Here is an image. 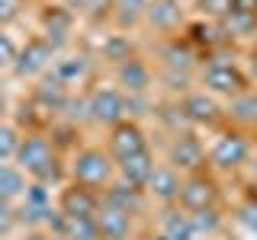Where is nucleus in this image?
Returning <instances> with one entry per match:
<instances>
[{"instance_id":"nucleus-30","label":"nucleus","mask_w":257,"mask_h":240,"mask_svg":"<svg viewBox=\"0 0 257 240\" xmlns=\"http://www.w3.org/2000/svg\"><path fill=\"white\" fill-rule=\"evenodd\" d=\"M20 132H16L13 125L0 122V164H7V160L16 157V148H20Z\"/></svg>"},{"instance_id":"nucleus-35","label":"nucleus","mask_w":257,"mask_h":240,"mask_svg":"<svg viewBox=\"0 0 257 240\" xmlns=\"http://www.w3.org/2000/svg\"><path fill=\"white\" fill-rule=\"evenodd\" d=\"M20 13H23V0H0V29H7L10 22H16Z\"/></svg>"},{"instance_id":"nucleus-19","label":"nucleus","mask_w":257,"mask_h":240,"mask_svg":"<svg viewBox=\"0 0 257 240\" xmlns=\"http://www.w3.org/2000/svg\"><path fill=\"white\" fill-rule=\"evenodd\" d=\"M87 74H90V58L87 54H68V58L52 64V77L61 80L64 86H77L80 80H87Z\"/></svg>"},{"instance_id":"nucleus-10","label":"nucleus","mask_w":257,"mask_h":240,"mask_svg":"<svg viewBox=\"0 0 257 240\" xmlns=\"http://www.w3.org/2000/svg\"><path fill=\"white\" fill-rule=\"evenodd\" d=\"M93 221H96V234H100V240H128L132 237V214L122 212V208H112L106 202H100Z\"/></svg>"},{"instance_id":"nucleus-41","label":"nucleus","mask_w":257,"mask_h":240,"mask_svg":"<svg viewBox=\"0 0 257 240\" xmlns=\"http://www.w3.org/2000/svg\"><path fill=\"white\" fill-rule=\"evenodd\" d=\"M251 170H254V180H257V157H254V164H251Z\"/></svg>"},{"instance_id":"nucleus-3","label":"nucleus","mask_w":257,"mask_h":240,"mask_svg":"<svg viewBox=\"0 0 257 240\" xmlns=\"http://www.w3.org/2000/svg\"><path fill=\"white\" fill-rule=\"evenodd\" d=\"M125 112H128V100L122 90L116 86H96V90L87 96V118L96 125H119L125 122Z\"/></svg>"},{"instance_id":"nucleus-36","label":"nucleus","mask_w":257,"mask_h":240,"mask_svg":"<svg viewBox=\"0 0 257 240\" xmlns=\"http://www.w3.org/2000/svg\"><path fill=\"white\" fill-rule=\"evenodd\" d=\"M16 228V212L10 202H0V237L10 234V230Z\"/></svg>"},{"instance_id":"nucleus-5","label":"nucleus","mask_w":257,"mask_h":240,"mask_svg":"<svg viewBox=\"0 0 257 240\" xmlns=\"http://www.w3.org/2000/svg\"><path fill=\"white\" fill-rule=\"evenodd\" d=\"M203 86L215 96H241L247 93V77L235 68V61H209L203 68Z\"/></svg>"},{"instance_id":"nucleus-17","label":"nucleus","mask_w":257,"mask_h":240,"mask_svg":"<svg viewBox=\"0 0 257 240\" xmlns=\"http://www.w3.org/2000/svg\"><path fill=\"white\" fill-rule=\"evenodd\" d=\"M52 212V192H48L45 182H29L26 192H23V208L20 214L32 224H42L45 214Z\"/></svg>"},{"instance_id":"nucleus-39","label":"nucleus","mask_w":257,"mask_h":240,"mask_svg":"<svg viewBox=\"0 0 257 240\" xmlns=\"http://www.w3.org/2000/svg\"><path fill=\"white\" fill-rule=\"evenodd\" d=\"M247 70H251V77L257 80V54H251V64H247Z\"/></svg>"},{"instance_id":"nucleus-40","label":"nucleus","mask_w":257,"mask_h":240,"mask_svg":"<svg viewBox=\"0 0 257 240\" xmlns=\"http://www.w3.org/2000/svg\"><path fill=\"white\" fill-rule=\"evenodd\" d=\"M4 112H7V96H4V90H0V122H4Z\"/></svg>"},{"instance_id":"nucleus-27","label":"nucleus","mask_w":257,"mask_h":240,"mask_svg":"<svg viewBox=\"0 0 257 240\" xmlns=\"http://www.w3.org/2000/svg\"><path fill=\"white\" fill-rule=\"evenodd\" d=\"M187 214H190V224H193V230H196V237L199 234H215L219 224H222L219 208H199V212H187Z\"/></svg>"},{"instance_id":"nucleus-11","label":"nucleus","mask_w":257,"mask_h":240,"mask_svg":"<svg viewBox=\"0 0 257 240\" xmlns=\"http://www.w3.org/2000/svg\"><path fill=\"white\" fill-rule=\"evenodd\" d=\"M145 22L155 32L174 36L183 26V6L180 0H148V10H145Z\"/></svg>"},{"instance_id":"nucleus-13","label":"nucleus","mask_w":257,"mask_h":240,"mask_svg":"<svg viewBox=\"0 0 257 240\" xmlns=\"http://www.w3.org/2000/svg\"><path fill=\"white\" fill-rule=\"evenodd\" d=\"M148 148V141H145V132L135 122H119L112 125V134H109V157L112 160H122V157H132L139 154V150Z\"/></svg>"},{"instance_id":"nucleus-26","label":"nucleus","mask_w":257,"mask_h":240,"mask_svg":"<svg viewBox=\"0 0 257 240\" xmlns=\"http://www.w3.org/2000/svg\"><path fill=\"white\" fill-rule=\"evenodd\" d=\"M68 240H100L93 218H64V234Z\"/></svg>"},{"instance_id":"nucleus-31","label":"nucleus","mask_w":257,"mask_h":240,"mask_svg":"<svg viewBox=\"0 0 257 240\" xmlns=\"http://www.w3.org/2000/svg\"><path fill=\"white\" fill-rule=\"evenodd\" d=\"M196 6H199V13H203V16L222 22L225 16L235 10V0H196Z\"/></svg>"},{"instance_id":"nucleus-24","label":"nucleus","mask_w":257,"mask_h":240,"mask_svg":"<svg viewBox=\"0 0 257 240\" xmlns=\"http://www.w3.org/2000/svg\"><path fill=\"white\" fill-rule=\"evenodd\" d=\"M222 32L228 38H244V36H257V13H241V10H231L225 20L219 22Z\"/></svg>"},{"instance_id":"nucleus-33","label":"nucleus","mask_w":257,"mask_h":240,"mask_svg":"<svg viewBox=\"0 0 257 240\" xmlns=\"http://www.w3.org/2000/svg\"><path fill=\"white\" fill-rule=\"evenodd\" d=\"M16 42H13V36L7 29H0V70H7V68H13V61H16Z\"/></svg>"},{"instance_id":"nucleus-6","label":"nucleus","mask_w":257,"mask_h":240,"mask_svg":"<svg viewBox=\"0 0 257 240\" xmlns=\"http://www.w3.org/2000/svg\"><path fill=\"white\" fill-rule=\"evenodd\" d=\"M52 64H55V48L42 36H36L16 52V61H13L10 70L16 77H39V74H48Z\"/></svg>"},{"instance_id":"nucleus-16","label":"nucleus","mask_w":257,"mask_h":240,"mask_svg":"<svg viewBox=\"0 0 257 240\" xmlns=\"http://www.w3.org/2000/svg\"><path fill=\"white\" fill-rule=\"evenodd\" d=\"M219 102L212 100V96L206 93H187L180 102V116L187 118V122H196V125H212L215 118H219Z\"/></svg>"},{"instance_id":"nucleus-2","label":"nucleus","mask_w":257,"mask_h":240,"mask_svg":"<svg viewBox=\"0 0 257 240\" xmlns=\"http://www.w3.org/2000/svg\"><path fill=\"white\" fill-rule=\"evenodd\" d=\"M71 180L84 189H100L112 182V173H116V160H112L106 150L100 148H84L77 150L74 160H71Z\"/></svg>"},{"instance_id":"nucleus-37","label":"nucleus","mask_w":257,"mask_h":240,"mask_svg":"<svg viewBox=\"0 0 257 240\" xmlns=\"http://www.w3.org/2000/svg\"><path fill=\"white\" fill-rule=\"evenodd\" d=\"M58 4L64 6V10H71V13H80V10H87L93 0H58Z\"/></svg>"},{"instance_id":"nucleus-20","label":"nucleus","mask_w":257,"mask_h":240,"mask_svg":"<svg viewBox=\"0 0 257 240\" xmlns=\"http://www.w3.org/2000/svg\"><path fill=\"white\" fill-rule=\"evenodd\" d=\"M161 240H196V230L183 208H167L161 214Z\"/></svg>"},{"instance_id":"nucleus-42","label":"nucleus","mask_w":257,"mask_h":240,"mask_svg":"<svg viewBox=\"0 0 257 240\" xmlns=\"http://www.w3.org/2000/svg\"><path fill=\"white\" fill-rule=\"evenodd\" d=\"M52 240H68V237H52Z\"/></svg>"},{"instance_id":"nucleus-43","label":"nucleus","mask_w":257,"mask_h":240,"mask_svg":"<svg viewBox=\"0 0 257 240\" xmlns=\"http://www.w3.org/2000/svg\"><path fill=\"white\" fill-rule=\"evenodd\" d=\"M254 54H257V45H254Z\"/></svg>"},{"instance_id":"nucleus-12","label":"nucleus","mask_w":257,"mask_h":240,"mask_svg":"<svg viewBox=\"0 0 257 240\" xmlns=\"http://www.w3.org/2000/svg\"><path fill=\"white\" fill-rule=\"evenodd\" d=\"M206 164V150H203V144H199L196 134H177L174 144H171V166L177 173H196L199 166Z\"/></svg>"},{"instance_id":"nucleus-32","label":"nucleus","mask_w":257,"mask_h":240,"mask_svg":"<svg viewBox=\"0 0 257 240\" xmlns=\"http://www.w3.org/2000/svg\"><path fill=\"white\" fill-rule=\"evenodd\" d=\"M164 61H167V68L171 70H187L190 64H193V52L187 45H180V42H174V45H167V52H164Z\"/></svg>"},{"instance_id":"nucleus-7","label":"nucleus","mask_w":257,"mask_h":240,"mask_svg":"<svg viewBox=\"0 0 257 240\" xmlns=\"http://www.w3.org/2000/svg\"><path fill=\"white\" fill-rule=\"evenodd\" d=\"M177 202H180L183 212L215 208V202H219V189H215V182L209 180V176L193 173L190 180H183V182H180V196H177Z\"/></svg>"},{"instance_id":"nucleus-21","label":"nucleus","mask_w":257,"mask_h":240,"mask_svg":"<svg viewBox=\"0 0 257 240\" xmlns=\"http://www.w3.org/2000/svg\"><path fill=\"white\" fill-rule=\"evenodd\" d=\"M109 192H106V198L103 202L106 205H112V208H122V212H128V214H139L142 212V205H145V192L142 189H135V186H128V182H119V186H106Z\"/></svg>"},{"instance_id":"nucleus-25","label":"nucleus","mask_w":257,"mask_h":240,"mask_svg":"<svg viewBox=\"0 0 257 240\" xmlns=\"http://www.w3.org/2000/svg\"><path fill=\"white\" fill-rule=\"evenodd\" d=\"M112 16H116V22L122 29L135 26V22L145 20V10H148V0H112Z\"/></svg>"},{"instance_id":"nucleus-29","label":"nucleus","mask_w":257,"mask_h":240,"mask_svg":"<svg viewBox=\"0 0 257 240\" xmlns=\"http://www.w3.org/2000/svg\"><path fill=\"white\" fill-rule=\"evenodd\" d=\"M231 112H235L238 122H247L254 125L257 122V93H241L231 100Z\"/></svg>"},{"instance_id":"nucleus-9","label":"nucleus","mask_w":257,"mask_h":240,"mask_svg":"<svg viewBox=\"0 0 257 240\" xmlns=\"http://www.w3.org/2000/svg\"><path fill=\"white\" fill-rule=\"evenodd\" d=\"M180 173L174 170V166H161L155 164V170H151V176L145 180L142 192L148 198H155V202H164V205H174L177 196H180Z\"/></svg>"},{"instance_id":"nucleus-38","label":"nucleus","mask_w":257,"mask_h":240,"mask_svg":"<svg viewBox=\"0 0 257 240\" xmlns=\"http://www.w3.org/2000/svg\"><path fill=\"white\" fill-rule=\"evenodd\" d=\"M23 240H52V234H45V230H29Z\"/></svg>"},{"instance_id":"nucleus-28","label":"nucleus","mask_w":257,"mask_h":240,"mask_svg":"<svg viewBox=\"0 0 257 240\" xmlns=\"http://www.w3.org/2000/svg\"><path fill=\"white\" fill-rule=\"evenodd\" d=\"M103 58L116 61V64L132 58V42H128V36H109L106 42H103Z\"/></svg>"},{"instance_id":"nucleus-8","label":"nucleus","mask_w":257,"mask_h":240,"mask_svg":"<svg viewBox=\"0 0 257 240\" xmlns=\"http://www.w3.org/2000/svg\"><path fill=\"white\" fill-rule=\"evenodd\" d=\"M71 29H74V13L64 10L61 4L42 10V38L55 48V52L71 42Z\"/></svg>"},{"instance_id":"nucleus-23","label":"nucleus","mask_w":257,"mask_h":240,"mask_svg":"<svg viewBox=\"0 0 257 240\" xmlns=\"http://www.w3.org/2000/svg\"><path fill=\"white\" fill-rule=\"evenodd\" d=\"M26 173L13 164H0V202H13V198H23L26 192Z\"/></svg>"},{"instance_id":"nucleus-18","label":"nucleus","mask_w":257,"mask_h":240,"mask_svg":"<svg viewBox=\"0 0 257 240\" xmlns=\"http://www.w3.org/2000/svg\"><path fill=\"white\" fill-rule=\"evenodd\" d=\"M116 80H119V86H125L128 93H145L151 86V70H148L145 61L128 58L122 64H116Z\"/></svg>"},{"instance_id":"nucleus-34","label":"nucleus","mask_w":257,"mask_h":240,"mask_svg":"<svg viewBox=\"0 0 257 240\" xmlns=\"http://www.w3.org/2000/svg\"><path fill=\"white\" fill-rule=\"evenodd\" d=\"M238 224L251 237H257V198H251V202H244V205L238 208Z\"/></svg>"},{"instance_id":"nucleus-4","label":"nucleus","mask_w":257,"mask_h":240,"mask_svg":"<svg viewBox=\"0 0 257 240\" xmlns=\"http://www.w3.org/2000/svg\"><path fill=\"white\" fill-rule=\"evenodd\" d=\"M247 160H251V141H247L244 132H225V134H219V141L209 148V164L222 173L238 170Z\"/></svg>"},{"instance_id":"nucleus-15","label":"nucleus","mask_w":257,"mask_h":240,"mask_svg":"<svg viewBox=\"0 0 257 240\" xmlns=\"http://www.w3.org/2000/svg\"><path fill=\"white\" fill-rule=\"evenodd\" d=\"M116 170H119V176H122V182H128V186H135V189H142L145 180H148L151 170H155V154L145 148V150H139V154H132V157L116 160Z\"/></svg>"},{"instance_id":"nucleus-14","label":"nucleus","mask_w":257,"mask_h":240,"mask_svg":"<svg viewBox=\"0 0 257 240\" xmlns=\"http://www.w3.org/2000/svg\"><path fill=\"white\" fill-rule=\"evenodd\" d=\"M96 208H100V198L93 196V189H84V186H68L58 198V212L64 218H93Z\"/></svg>"},{"instance_id":"nucleus-22","label":"nucleus","mask_w":257,"mask_h":240,"mask_svg":"<svg viewBox=\"0 0 257 240\" xmlns=\"http://www.w3.org/2000/svg\"><path fill=\"white\" fill-rule=\"evenodd\" d=\"M36 102L45 112H58V109H64V102H68V86L55 77H45L42 84L36 86Z\"/></svg>"},{"instance_id":"nucleus-1","label":"nucleus","mask_w":257,"mask_h":240,"mask_svg":"<svg viewBox=\"0 0 257 240\" xmlns=\"http://www.w3.org/2000/svg\"><path fill=\"white\" fill-rule=\"evenodd\" d=\"M16 166L23 173H29L36 182H52V180H61V166H58V157H55V148L45 134H26L16 148Z\"/></svg>"}]
</instances>
